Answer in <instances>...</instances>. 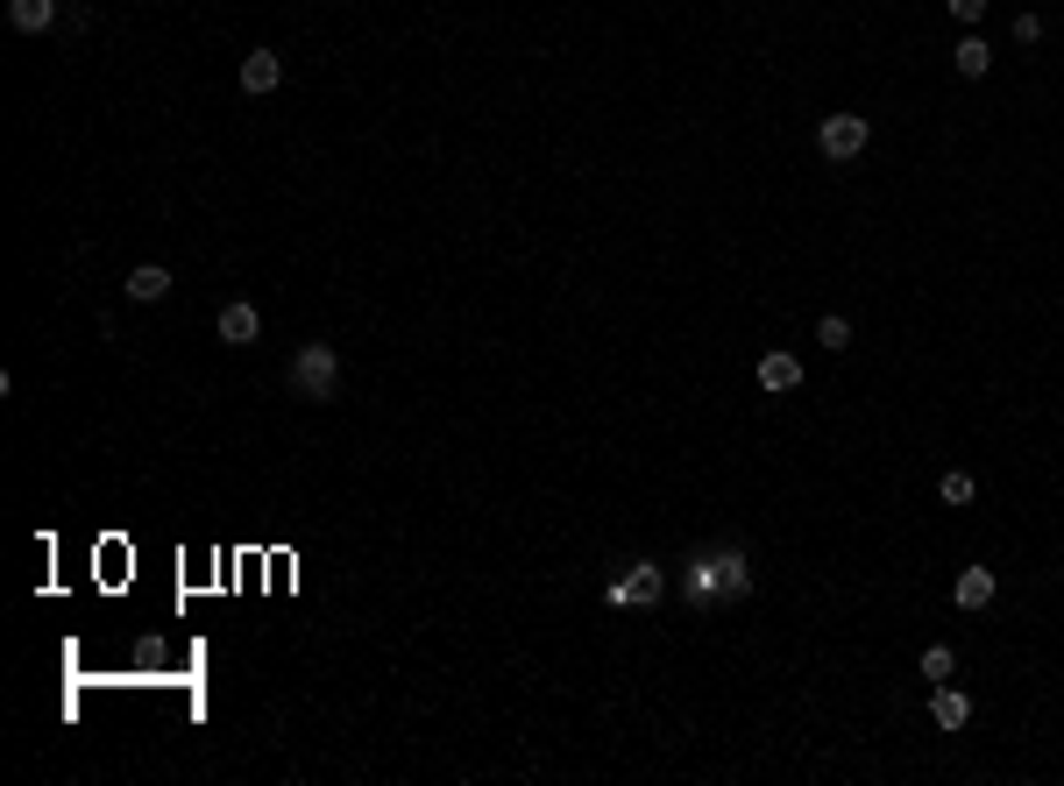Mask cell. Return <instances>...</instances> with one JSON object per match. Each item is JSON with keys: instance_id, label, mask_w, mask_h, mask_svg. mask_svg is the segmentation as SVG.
<instances>
[{"instance_id": "obj_14", "label": "cell", "mask_w": 1064, "mask_h": 786, "mask_svg": "<svg viewBox=\"0 0 1064 786\" xmlns=\"http://www.w3.org/2000/svg\"><path fill=\"white\" fill-rule=\"evenodd\" d=\"M816 340L831 347V355H845V347H851V320H845V312H823V320H816Z\"/></svg>"}, {"instance_id": "obj_9", "label": "cell", "mask_w": 1064, "mask_h": 786, "mask_svg": "<svg viewBox=\"0 0 1064 786\" xmlns=\"http://www.w3.org/2000/svg\"><path fill=\"white\" fill-rule=\"evenodd\" d=\"M930 716H937V730H951V737H958V730L972 723V702L951 687V680H937V687H930Z\"/></svg>"}, {"instance_id": "obj_2", "label": "cell", "mask_w": 1064, "mask_h": 786, "mask_svg": "<svg viewBox=\"0 0 1064 786\" xmlns=\"http://www.w3.org/2000/svg\"><path fill=\"white\" fill-rule=\"evenodd\" d=\"M745 588H753V567H745V553H739V546L702 553V560L688 567V596H731V602H739Z\"/></svg>"}, {"instance_id": "obj_6", "label": "cell", "mask_w": 1064, "mask_h": 786, "mask_svg": "<svg viewBox=\"0 0 1064 786\" xmlns=\"http://www.w3.org/2000/svg\"><path fill=\"white\" fill-rule=\"evenodd\" d=\"M277 85H284V57L277 50H270V43H263V50H249L242 57V93H277Z\"/></svg>"}, {"instance_id": "obj_10", "label": "cell", "mask_w": 1064, "mask_h": 786, "mask_svg": "<svg viewBox=\"0 0 1064 786\" xmlns=\"http://www.w3.org/2000/svg\"><path fill=\"white\" fill-rule=\"evenodd\" d=\"M951 71H958V79H986V71H994V43H986V36H958L951 43Z\"/></svg>"}, {"instance_id": "obj_7", "label": "cell", "mask_w": 1064, "mask_h": 786, "mask_svg": "<svg viewBox=\"0 0 1064 786\" xmlns=\"http://www.w3.org/2000/svg\"><path fill=\"white\" fill-rule=\"evenodd\" d=\"M759 390H767V397H788V390H802V361L796 355H781V347H774V355H759Z\"/></svg>"}, {"instance_id": "obj_3", "label": "cell", "mask_w": 1064, "mask_h": 786, "mask_svg": "<svg viewBox=\"0 0 1064 786\" xmlns=\"http://www.w3.org/2000/svg\"><path fill=\"white\" fill-rule=\"evenodd\" d=\"M866 142H873V120H866V114H823V120H816V149H823L831 163L866 157Z\"/></svg>"}, {"instance_id": "obj_5", "label": "cell", "mask_w": 1064, "mask_h": 786, "mask_svg": "<svg viewBox=\"0 0 1064 786\" xmlns=\"http://www.w3.org/2000/svg\"><path fill=\"white\" fill-rule=\"evenodd\" d=\"M171 284H178V277H171L163 263H135L128 277H122V291L135 298V305H163V298H171Z\"/></svg>"}, {"instance_id": "obj_16", "label": "cell", "mask_w": 1064, "mask_h": 786, "mask_svg": "<svg viewBox=\"0 0 1064 786\" xmlns=\"http://www.w3.org/2000/svg\"><path fill=\"white\" fill-rule=\"evenodd\" d=\"M951 22H965V28H980V22H986V0H951Z\"/></svg>"}, {"instance_id": "obj_15", "label": "cell", "mask_w": 1064, "mask_h": 786, "mask_svg": "<svg viewBox=\"0 0 1064 786\" xmlns=\"http://www.w3.org/2000/svg\"><path fill=\"white\" fill-rule=\"evenodd\" d=\"M951 673H958L951 645H923V680H951Z\"/></svg>"}, {"instance_id": "obj_4", "label": "cell", "mask_w": 1064, "mask_h": 786, "mask_svg": "<svg viewBox=\"0 0 1064 786\" xmlns=\"http://www.w3.org/2000/svg\"><path fill=\"white\" fill-rule=\"evenodd\" d=\"M610 596V610H647L653 596H661V567H647V560H632V574H625V581H610L604 588Z\"/></svg>"}, {"instance_id": "obj_13", "label": "cell", "mask_w": 1064, "mask_h": 786, "mask_svg": "<svg viewBox=\"0 0 1064 786\" xmlns=\"http://www.w3.org/2000/svg\"><path fill=\"white\" fill-rule=\"evenodd\" d=\"M937 496H943V504H972V496H980V482H972L965 467H943V475H937Z\"/></svg>"}, {"instance_id": "obj_1", "label": "cell", "mask_w": 1064, "mask_h": 786, "mask_svg": "<svg viewBox=\"0 0 1064 786\" xmlns=\"http://www.w3.org/2000/svg\"><path fill=\"white\" fill-rule=\"evenodd\" d=\"M284 375H291V390H298V397H312V404L341 397V355H334L327 340H306V347L291 355V369H284Z\"/></svg>"}, {"instance_id": "obj_11", "label": "cell", "mask_w": 1064, "mask_h": 786, "mask_svg": "<svg viewBox=\"0 0 1064 786\" xmlns=\"http://www.w3.org/2000/svg\"><path fill=\"white\" fill-rule=\"evenodd\" d=\"M951 602L958 610H986V602H994V567H958Z\"/></svg>"}, {"instance_id": "obj_8", "label": "cell", "mask_w": 1064, "mask_h": 786, "mask_svg": "<svg viewBox=\"0 0 1064 786\" xmlns=\"http://www.w3.org/2000/svg\"><path fill=\"white\" fill-rule=\"evenodd\" d=\"M214 334L228 340V347H249L263 334V312L256 305H242V298H234V305H220V320H214Z\"/></svg>"}, {"instance_id": "obj_12", "label": "cell", "mask_w": 1064, "mask_h": 786, "mask_svg": "<svg viewBox=\"0 0 1064 786\" xmlns=\"http://www.w3.org/2000/svg\"><path fill=\"white\" fill-rule=\"evenodd\" d=\"M8 22L22 28V36H43V28L57 22V0H8Z\"/></svg>"}, {"instance_id": "obj_17", "label": "cell", "mask_w": 1064, "mask_h": 786, "mask_svg": "<svg viewBox=\"0 0 1064 786\" xmlns=\"http://www.w3.org/2000/svg\"><path fill=\"white\" fill-rule=\"evenodd\" d=\"M1015 43H1043V22H1037V14H1015Z\"/></svg>"}]
</instances>
